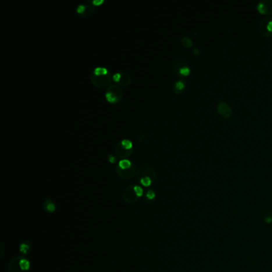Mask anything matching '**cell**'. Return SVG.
<instances>
[{
	"label": "cell",
	"instance_id": "cell-1",
	"mask_svg": "<svg viewBox=\"0 0 272 272\" xmlns=\"http://www.w3.org/2000/svg\"><path fill=\"white\" fill-rule=\"evenodd\" d=\"M259 31L263 37L269 38L272 35V17L267 16L263 18L259 25Z\"/></svg>",
	"mask_w": 272,
	"mask_h": 272
},
{
	"label": "cell",
	"instance_id": "cell-2",
	"mask_svg": "<svg viewBox=\"0 0 272 272\" xmlns=\"http://www.w3.org/2000/svg\"><path fill=\"white\" fill-rule=\"evenodd\" d=\"M217 112L220 113L222 117L225 118H231L233 114V109L232 106L229 105L227 102H224L223 100H220L218 102L216 105Z\"/></svg>",
	"mask_w": 272,
	"mask_h": 272
},
{
	"label": "cell",
	"instance_id": "cell-3",
	"mask_svg": "<svg viewBox=\"0 0 272 272\" xmlns=\"http://www.w3.org/2000/svg\"><path fill=\"white\" fill-rule=\"evenodd\" d=\"M123 199L126 203H129V204H133V203L138 201L140 198L138 197V195H137L136 191L134 189V185L128 187L125 189V191L123 193Z\"/></svg>",
	"mask_w": 272,
	"mask_h": 272
},
{
	"label": "cell",
	"instance_id": "cell-4",
	"mask_svg": "<svg viewBox=\"0 0 272 272\" xmlns=\"http://www.w3.org/2000/svg\"><path fill=\"white\" fill-rule=\"evenodd\" d=\"M257 10L263 15L272 14V1L271 0H261L257 3Z\"/></svg>",
	"mask_w": 272,
	"mask_h": 272
},
{
	"label": "cell",
	"instance_id": "cell-5",
	"mask_svg": "<svg viewBox=\"0 0 272 272\" xmlns=\"http://www.w3.org/2000/svg\"><path fill=\"white\" fill-rule=\"evenodd\" d=\"M19 259H20V256L16 257L10 262L9 266H8V272H25L22 271L20 266Z\"/></svg>",
	"mask_w": 272,
	"mask_h": 272
},
{
	"label": "cell",
	"instance_id": "cell-6",
	"mask_svg": "<svg viewBox=\"0 0 272 272\" xmlns=\"http://www.w3.org/2000/svg\"><path fill=\"white\" fill-rule=\"evenodd\" d=\"M179 65V68H178V70H177V71L179 72V74L184 76V77L189 76L190 73H191V69L189 67V65H188V63L185 62H180Z\"/></svg>",
	"mask_w": 272,
	"mask_h": 272
},
{
	"label": "cell",
	"instance_id": "cell-7",
	"mask_svg": "<svg viewBox=\"0 0 272 272\" xmlns=\"http://www.w3.org/2000/svg\"><path fill=\"white\" fill-rule=\"evenodd\" d=\"M44 209L49 213H53L56 210V205L51 200H47L44 202Z\"/></svg>",
	"mask_w": 272,
	"mask_h": 272
},
{
	"label": "cell",
	"instance_id": "cell-8",
	"mask_svg": "<svg viewBox=\"0 0 272 272\" xmlns=\"http://www.w3.org/2000/svg\"><path fill=\"white\" fill-rule=\"evenodd\" d=\"M19 264H20V266H21V268L23 271L25 272H27L30 268H31V263H30V261L27 259H26L24 257H21L20 256V259H19Z\"/></svg>",
	"mask_w": 272,
	"mask_h": 272
},
{
	"label": "cell",
	"instance_id": "cell-9",
	"mask_svg": "<svg viewBox=\"0 0 272 272\" xmlns=\"http://www.w3.org/2000/svg\"><path fill=\"white\" fill-rule=\"evenodd\" d=\"M174 88H175V91H176V93H182L183 91L184 90V89H185V82H184V81H176Z\"/></svg>",
	"mask_w": 272,
	"mask_h": 272
},
{
	"label": "cell",
	"instance_id": "cell-10",
	"mask_svg": "<svg viewBox=\"0 0 272 272\" xmlns=\"http://www.w3.org/2000/svg\"><path fill=\"white\" fill-rule=\"evenodd\" d=\"M31 244L29 241L23 242L22 244L19 246V250H20L22 254H25V255L29 253V251L31 250Z\"/></svg>",
	"mask_w": 272,
	"mask_h": 272
},
{
	"label": "cell",
	"instance_id": "cell-11",
	"mask_svg": "<svg viewBox=\"0 0 272 272\" xmlns=\"http://www.w3.org/2000/svg\"><path fill=\"white\" fill-rule=\"evenodd\" d=\"M181 42H182L183 45L185 47L190 48L193 46V40L192 38L189 36H184L181 38Z\"/></svg>",
	"mask_w": 272,
	"mask_h": 272
},
{
	"label": "cell",
	"instance_id": "cell-12",
	"mask_svg": "<svg viewBox=\"0 0 272 272\" xmlns=\"http://www.w3.org/2000/svg\"><path fill=\"white\" fill-rule=\"evenodd\" d=\"M140 183L145 187H148V186L151 185V184L152 183V179L149 176H143L141 177V179H139Z\"/></svg>",
	"mask_w": 272,
	"mask_h": 272
},
{
	"label": "cell",
	"instance_id": "cell-13",
	"mask_svg": "<svg viewBox=\"0 0 272 272\" xmlns=\"http://www.w3.org/2000/svg\"><path fill=\"white\" fill-rule=\"evenodd\" d=\"M119 167L122 170L129 169L131 167V162L129 160H122L119 162Z\"/></svg>",
	"mask_w": 272,
	"mask_h": 272
},
{
	"label": "cell",
	"instance_id": "cell-14",
	"mask_svg": "<svg viewBox=\"0 0 272 272\" xmlns=\"http://www.w3.org/2000/svg\"><path fill=\"white\" fill-rule=\"evenodd\" d=\"M155 196H156V195H155V192H153L152 190H151V189H150V190H148V192H146V200H149V201L153 200Z\"/></svg>",
	"mask_w": 272,
	"mask_h": 272
},
{
	"label": "cell",
	"instance_id": "cell-15",
	"mask_svg": "<svg viewBox=\"0 0 272 272\" xmlns=\"http://www.w3.org/2000/svg\"><path fill=\"white\" fill-rule=\"evenodd\" d=\"M122 145L124 146V148H125V149H129V148H132L133 144L129 140H123L122 141Z\"/></svg>",
	"mask_w": 272,
	"mask_h": 272
},
{
	"label": "cell",
	"instance_id": "cell-16",
	"mask_svg": "<svg viewBox=\"0 0 272 272\" xmlns=\"http://www.w3.org/2000/svg\"><path fill=\"white\" fill-rule=\"evenodd\" d=\"M95 74L97 75H102V74H107V70L105 68H102V67H98L95 70Z\"/></svg>",
	"mask_w": 272,
	"mask_h": 272
},
{
	"label": "cell",
	"instance_id": "cell-17",
	"mask_svg": "<svg viewBox=\"0 0 272 272\" xmlns=\"http://www.w3.org/2000/svg\"><path fill=\"white\" fill-rule=\"evenodd\" d=\"M106 97L109 102H115L117 101V97L115 96L114 94H113L112 93H106Z\"/></svg>",
	"mask_w": 272,
	"mask_h": 272
},
{
	"label": "cell",
	"instance_id": "cell-18",
	"mask_svg": "<svg viewBox=\"0 0 272 272\" xmlns=\"http://www.w3.org/2000/svg\"><path fill=\"white\" fill-rule=\"evenodd\" d=\"M193 54H195V55H200V50L199 48L197 47H195L194 49H193Z\"/></svg>",
	"mask_w": 272,
	"mask_h": 272
},
{
	"label": "cell",
	"instance_id": "cell-19",
	"mask_svg": "<svg viewBox=\"0 0 272 272\" xmlns=\"http://www.w3.org/2000/svg\"><path fill=\"white\" fill-rule=\"evenodd\" d=\"M85 8H86V7H85V6H82V5H81V6H78V8H77V11L79 13V14H81V13L83 12L84 10H85Z\"/></svg>",
	"mask_w": 272,
	"mask_h": 272
},
{
	"label": "cell",
	"instance_id": "cell-20",
	"mask_svg": "<svg viewBox=\"0 0 272 272\" xmlns=\"http://www.w3.org/2000/svg\"><path fill=\"white\" fill-rule=\"evenodd\" d=\"M120 78H121V74H116L113 75V80L116 81H119Z\"/></svg>",
	"mask_w": 272,
	"mask_h": 272
},
{
	"label": "cell",
	"instance_id": "cell-21",
	"mask_svg": "<svg viewBox=\"0 0 272 272\" xmlns=\"http://www.w3.org/2000/svg\"><path fill=\"white\" fill-rule=\"evenodd\" d=\"M103 2H104L103 0H94V1H93V3L94 5H100V4L103 3Z\"/></svg>",
	"mask_w": 272,
	"mask_h": 272
},
{
	"label": "cell",
	"instance_id": "cell-22",
	"mask_svg": "<svg viewBox=\"0 0 272 272\" xmlns=\"http://www.w3.org/2000/svg\"><path fill=\"white\" fill-rule=\"evenodd\" d=\"M109 161H110L111 163H113V162L115 161V157H113V156L110 155V156L109 157Z\"/></svg>",
	"mask_w": 272,
	"mask_h": 272
}]
</instances>
